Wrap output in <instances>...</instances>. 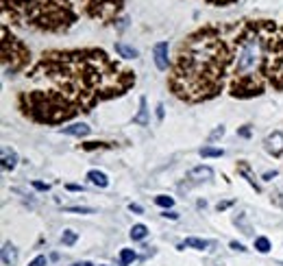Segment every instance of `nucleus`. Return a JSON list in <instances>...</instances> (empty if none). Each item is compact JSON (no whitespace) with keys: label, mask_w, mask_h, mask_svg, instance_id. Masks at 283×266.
<instances>
[{"label":"nucleus","mask_w":283,"mask_h":266,"mask_svg":"<svg viewBox=\"0 0 283 266\" xmlns=\"http://www.w3.org/2000/svg\"><path fill=\"white\" fill-rule=\"evenodd\" d=\"M33 77H44L55 85L50 92L33 90L22 96V109L39 123H61L76 111H90L98 101L122 94L135 81L103 50L44 55Z\"/></svg>","instance_id":"1"},{"label":"nucleus","mask_w":283,"mask_h":266,"mask_svg":"<svg viewBox=\"0 0 283 266\" xmlns=\"http://www.w3.org/2000/svg\"><path fill=\"white\" fill-rule=\"evenodd\" d=\"M229 59L226 41L218 29L207 26L194 33L181 46L170 79L174 94L185 101H205L216 96L222 87Z\"/></svg>","instance_id":"2"},{"label":"nucleus","mask_w":283,"mask_h":266,"mask_svg":"<svg viewBox=\"0 0 283 266\" xmlns=\"http://www.w3.org/2000/svg\"><path fill=\"white\" fill-rule=\"evenodd\" d=\"M272 22H248L242 26L238 59H235V81L231 85L235 96H253L262 92V68L266 59V44L272 40Z\"/></svg>","instance_id":"3"},{"label":"nucleus","mask_w":283,"mask_h":266,"mask_svg":"<svg viewBox=\"0 0 283 266\" xmlns=\"http://www.w3.org/2000/svg\"><path fill=\"white\" fill-rule=\"evenodd\" d=\"M4 18L39 31H66L78 20L72 0H2Z\"/></svg>","instance_id":"4"},{"label":"nucleus","mask_w":283,"mask_h":266,"mask_svg":"<svg viewBox=\"0 0 283 266\" xmlns=\"http://www.w3.org/2000/svg\"><path fill=\"white\" fill-rule=\"evenodd\" d=\"M26 61H29V50H26V46L18 37L9 35V26L4 22V26H2V68L9 66V70H4V72L7 74L18 72Z\"/></svg>","instance_id":"5"},{"label":"nucleus","mask_w":283,"mask_h":266,"mask_svg":"<svg viewBox=\"0 0 283 266\" xmlns=\"http://www.w3.org/2000/svg\"><path fill=\"white\" fill-rule=\"evenodd\" d=\"M72 2L78 13H85V16L107 24V22L115 20V16L122 11L124 0H72Z\"/></svg>","instance_id":"6"},{"label":"nucleus","mask_w":283,"mask_h":266,"mask_svg":"<svg viewBox=\"0 0 283 266\" xmlns=\"http://www.w3.org/2000/svg\"><path fill=\"white\" fill-rule=\"evenodd\" d=\"M268 74L275 79L277 85H283V35L279 40H270V55H268Z\"/></svg>","instance_id":"7"},{"label":"nucleus","mask_w":283,"mask_h":266,"mask_svg":"<svg viewBox=\"0 0 283 266\" xmlns=\"http://www.w3.org/2000/svg\"><path fill=\"white\" fill-rule=\"evenodd\" d=\"M264 144H266V151L270 153L272 157L283 155V133L281 131H275L272 135H268Z\"/></svg>","instance_id":"8"},{"label":"nucleus","mask_w":283,"mask_h":266,"mask_svg":"<svg viewBox=\"0 0 283 266\" xmlns=\"http://www.w3.org/2000/svg\"><path fill=\"white\" fill-rule=\"evenodd\" d=\"M152 55H155V66L159 70H168V44L166 41H159L152 48Z\"/></svg>","instance_id":"9"},{"label":"nucleus","mask_w":283,"mask_h":266,"mask_svg":"<svg viewBox=\"0 0 283 266\" xmlns=\"http://www.w3.org/2000/svg\"><path fill=\"white\" fill-rule=\"evenodd\" d=\"M213 177V170L209 166H198V168H192L188 175V179L192 181V184H203V181H211Z\"/></svg>","instance_id":"10"},{"label":"nucleus","mask_w":283,"mask_h":266,"mask_svg":"<svg viewBox=\"0 0 283 266\" xmlns=\"http://www.w3.org/2000/svg\"><path fill=\"white\" fill-rule=\"evenodd\" d=\"M16 166H18L16 151H13V148H9V146H4L2 148V168H4V170H13Z\"/></svg>","instance_id":"11"},{"label":"nucleus","mask_w":283,"mask_h":266,"mask_svg":"<svg viewBox=\"0 0 283 266\" xmlns=\"http://www.w3.org/2000/svg\"><path fill=\"white\" fill-rule=\"evenodd\" d=\"M61 133L74 135V138H85V135H90V127L83 124V123H78V124H70V127H63Z\"/></svg>","instance_id":"12"},{"label":"nucleus","mask_w":283,"mask_h":266,"mask_svg":"<svg viewBox=\"0 0 283 266\" xmlns=\"http://www.w3.org/2000/svg\"><path fill=\"white\" fill-rule=\"evenodd\" d=\"M16 262H18V251H16V246L7 242V245L2 246V264L4 266H16Z\"/></svg>","instance_id":"13"},{"label":"nucleus","mask_w":283,"mask_h":266,"mask_svg":"<svg viewBox=\"0 0 283 266\" xmlns=\"http://www.w3.org/2000/svg\"><path fill=\"white\" fill-rule=\"evenodd\" d=\"M185 246H192V249H198V251H205L211 246L209 240H201V238H188L183 245H179V249H185Z\"/></svg>","instance_id":"14"},{"label":"nucleus","mask_w":283,"mask_h":266,"mask_svg":"<svg viewBox=\"0 0 283 266\" xmlns=\"http://www.w3.org/2000/svg\"><path fill=\"white\" fill-rule=\"evenodd\" d=\"M87 179H90L94 185H98V188H107V185H109L107 175H105V172H100V170H90V172H87Z\"/></svg>","instance_id":"15"},{"label":"nucleus","mask_w":283,"mask_h":266,"mask_svg":"<svg viewBox=\"0 0 283 266\" xmlns=\"http://www.w3.org/2000/svg\"><path fill=\"white\" fill-rule=\"evenodd\" d=\"M133 123L148 127V109H146V99H140V114L133 116Z\"/></svg>","instance_id":"16"},{"label":"nucleus","mask_w":283,"mask_h":266,"mask_svg":"<svg viewBox=\"0 0 283 266\" xmlns=\"http://www.w3.org/2000/svg\"><path fill=\"white\" fill-rule=\"evenodd\" d=\"M115 53H118L120 57H127V59H135L137 57V50L133 48V46L122 44V41H118V44H115Z\"/></svg>","instance_id":"17"},{"label":"nucleus","mask_w":283,"mask_h":266,"mask_svg":"<svg viewBox=\"0 0 283 266\" xmlns=\"http://www.w3.org/2000/svg\"><path fill=\"white\" fill-rule=\"evenodd\" d=\"M135 258H137V255H135V251H133V249H122V251H120V264H122V266H129Z\"/></svg>","instance_id":"18"},{"label":"nucleus","mask_w":283,"mask_h":266,"mask_svg":"<svg viewBox=\"0 0 283 266\" xmlns=\"http://www.w3.org/2000/svg\"><path fill=\"white\" fill-rule=\"evenodd\" d=\"M146 233H148V229H146V225H133V229H131V238L133 240H144L146 238Z\"/></svg>","instance_id":"19"},{"label":"nucleus","mask_w":283,"mask_h":266,"mask_svg":"<svg viewBox=\"0 0 283 266\" xmlns=\"http://www.w3.org/2000/svg\"><path fill=\"white\" fill-rule=\"evenodd\" d=\"M201 155L203 157H222V155H225V151H222V148H213V146H203Z\"/></svg>","instance_id":"20"},{"label":"nucleus","mask_w":283,"mask_h":266,"mask_svg":"<svg viewBox=\"0 0 283 266\" xmlns=\"http://www.w3.org/2000/svg\"><path fill=\"white\" fill-rule=\"evenodd\" d=\"M255 249L259 251V253H268V251H270V240H268V238H257V240H255Z\"/></svg>","instance_id":"21"},{"label":"nucleus","mask_w":283,"mask_h":266,"mask_svg":"<svg viewBox=\"0 0 283 266\" xmlns=\"http://www.w3.org/2000/svg\"><path fill=\"white\" fill-rule=\"evenodd\" d=\"M155 203L159 205V207L170 209V207L174 205V199H172V197H166V194H161V197H157V199H155Z\"/></svg>","instance_id":"22"},{"label":"nucleus","mask_w":283,"mask_h":266,"mask_svg":"<svg viewBox=\"0 0 283 266\" xmlns=\"http://www.w3.org/2000/svg\"><path fill=\"white\" fill-rule=\"evenodd\" d=\"M61 242L63 245H74V242H76V231H72V229H66L63 231V236H61Z\"/></svg>","instance_id":"23"},{"label":"nucleus","mask_w":283,"mask_h":266,"mask_svg":"<svg viewBox=\"0 0 283 266\" xmlns=\"http://www.w3.org/2000/svg\"><path fill=\"white\" fill-rule=\"evenodd\" d=\"M240 172H242V175L246 177V179H248V184L253 185V188L257 190V192H259V190H262V188H259V184H257V181L253 179V175H250V172H248V168H246V166H240Z\"/></svg>","instance_id":"24"},{"label":"nucleus","mask_w":283,"mask_h":266,"mask_svg":"<svg viewBox=\"0 0 283 266\" xmlns=\"http://www.w3.org/2000/svg\"><path fill=\"white\" fill-rule=\"evenodd\" d=\"M66 212H74V214H94L92 207H78V205H72V207H66Z\"/></svg>","instance_id":"25"},{"label":"nucleus","mask_w":283,"mask_h":266,"mask_svg":"<svg viewBox=\"0 0 283 266\" xmlns=\"http://www.w3.org/2000/svg\"><path fill=\"white\" fill-rule=\"evenodd\" d=\"M222 135H225V127H218L216 131L209 135V142H213V140H218V138H222Z\"/></svg>","instance_id":"26"},{"label":"nucleus","mask_w":283,"mask_h":266,"mask_svg":"<svg viewBox=\"0 0 283 266\" xmlns=\"http://www.w3.org/2000/svg\"><path fill=\"white\" fill-rule=\"evenodd\" d=\"M29 266H46V255H37V258Z\"/></svg>","instance_id":"27"},{"label":"nucleus","mask_w":283,"mask_h":266,"mask_svg":"<svg viewBox=\"0 0 283 266\" xmlns=\"http://www.w3.org/2000/svg\"><path fill=\"white\" fill-rule=\"evenodd\" d=\"M231 249H233V251H240V253H244V251H248L246 246H244V245H240V242H231Z\"/></svg>","instance_id":"28"},{"label":"nucleus","mask_w":283,"mask_h":266,"mask_svg":"<svg viewBox=\"0 0 283 266\" xmlns=\"http://www.w3.org/2000/svg\"><path fill=\"white\" fill-rule=\"evenodd\" d=\"M33 188H35V190H41V192H46V190H48V184H41V181H33Z\"/></svg>","instance_id":"29"},{"label":"nucleus","mask_w":283,"mask_h":266,"mask_svg":"<svg viewBox=\"0 0 283 266\" xmlns=\"http://www.w3.org/2000/svg\"><path fill=\"white\" fill-rule=\"evenodd\" d=\"M164 216H166V218H170V221H177V218H179V214H177V212H172V209H170V212H168V209H166V212H164Z\"/></svg>","instance_id":"30"},{"label":"nucleus","mask_w":283,"mask_h":266,"mask_svg":"<svg viewBox=\"0 0 283 266\" xmlns=\"http://www.w3.org/2000/svg\"><path fill=\"white\" fill-rule=\"evenodd\" d=\"M205 2H209V4H231V2H235V0H205Z\"/></svg>","instance_id":"31"},{"label":"nucleus","mask_w":283,"mask_h":266,"mask_svg":"<svg viewBox=\"0 0 283 266\" xmlns=\"http://www.w3.org/2000/svg\"><path fill=\"white\" fill-rule=\"evenodd\" d=\"M129 209H131V212H135V214H142L144 212L142 205H137V203H131V205H129Z\"/></svg>","instance_id":"32"},{"label":"nucleus","mask_w":283,"mask_h":266,"mask_svg":"<svg viewBox=\"0 0 283 266\" xmlns=\"http://www.w3.org/2000/svg\"><path fill=\"white\" fill-rule=\"evenodd\" d=\"M68 190H72V192H83L85 188H83V185H76V184H70V185H68Z\"/></svg>","instance_id":"33"},{"label":"nucleus","mask_w":283,"mask_h":266,"mask_svg":"<svg viewBox=\"0 0 283 266\" xmlns=\"http://www.w3.org/2000/svg\"><path fill=\"white\" fill-rule=\"evenodd\" d=\"M157 118H159V120H164V105H161V102H159V105H157Z\"/></svg>","instance_id":"34"},{"label":"nucleus","mask_w":283,"mask_h":266,"mask_svg":"<svg viewBox=\"0 0 283 266\" xmlns=\"http://www.w3.org/2000/svg\"><path fill=\"white\" fill-rule=\"evenodd\" d=\"M272 177H277V172H275V170H272V172H266V175H264V179H266V181H270Z\"/></svg>","instance_id":"35"},{"label":"nucleus","mask_w":283,"mask_h":266,"mask_svg":"<svg viewBox=\"0 0 283 266\" xmlns=\"http://www.w3.org/2000/svg\"><path fill=\"white\" fill-rule=\"evenodd\" d=\"M81 266H94V264H92V262H83Z\"/></svg>","instance_id":"36"},{"label":"nucleus","mask_w":283,"mask_h":266,"mask_svg":"<svg viewBox=\"0 0 283 266\" xmlns=\"http://www.w3.org/2000/svg\"><path fill=\"white\" fill-rule=\"evenodd\" d=\"M72 266H81V264H72Z\"/></svg>","instance_id":"37"}]
</instances>
